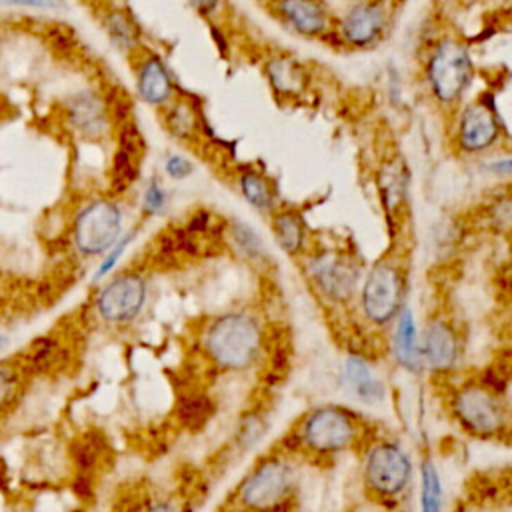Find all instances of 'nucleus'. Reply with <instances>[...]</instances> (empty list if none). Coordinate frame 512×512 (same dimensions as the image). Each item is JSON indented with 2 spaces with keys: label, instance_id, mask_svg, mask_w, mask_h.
I'll return each mask as SVG.
<instances>
[{
  "label": "nucleus",
  "instance_id": "f257e3e1",
  "mask_svg": "<svg viewBox=\"0 0 512 512\" xmlns=\"http://www.w3.org/2000/svg\"><path fill=\"white\" fill-rule=\"evenodd\" d=\"M206 360L224 372H244L264 354V326L246 310H230L214 316L202 330Z\"/></svg>",
  "mask_w": 512,
  "mask_h": 512
},
{
  "label": "nucleus",
  "instance_id": "f03ea898",
  "mask_svg": "<svg viewBox=\"0 0 512 512\" xmlns=\"http://www.w3.org/2000/svg\"><path fill=\"white\" fill-rule=\"evenodd\" d=\"M296 474L286 456L270 454L260 458L242 478L236 502L248 512H280L290 502Z\"/></svg>",
  "mask_w": 512,
  "mask_h": 512
},
{
  "label": "nucleus",
  "instance_id": "7ed1b4c3",
  "mask_svg": "<svg viewBox=\"0 0 512 512\" xmlns=\"http://www.w3.org/2000/svg\"><path fill=\"white\" fill-rule=\"evenodd\" d=\"M124 234V212L110 198L86 202L72 220V246L82 258H102Z\"/></svg>",
  "mask_w": 512,
  "mask_h": 512
},
{
  "label": "nucleus",
  "instance_id": "20e7f679",
  "mask_svg": "<svg viewBox=\"0 0 512 512\" xmlns=\"http://www.w3.org/2000/svg\"><path fill=\"white\" fill-rule=\"evenodd\" d=\"M296 438L298 444L312 454H338L356 442L358 422L356 416L342 406H318L302 418Z\"/></svg>",
  "mask_w": 512,
  "mask_h": 512
},
{
  "label": "nucleus",
  "instance_id": "39448f33",
  "mask_svg": "<svg viewBox=\"0 0 512 512\" xmlns=\"http://www.w3.org/2000/svg\"><path fill=\"white\" fill-rule=\"evenodd\" d=\"M148 280L138 270L114 274L98 288L92 308L98 320L110 328L132 324L146 308Z\"/></svg>",
  "mask_w": 512,
  "mask_h": 512
},
{
  "label": "nucleus",
  "instance_id": "423d86ee",
  "mask_svg": "<svg viewBox=\"0 0 512 512\" xmlns=\"http://www.w3.org/2000/svg\"><path fill=\"white\" fill-rule=\"evenodd\" d=\"M472 76V58L462 42L454 38H442L434 44L426 62V80L432 96L438 102H458L468 90Z\"/></svg>",
  "mask_w": 512,
  "mask_h": 512
},
{
  "label": "nucleus",
  "instance_id": "0eeeda50",
  "mask_svg": "<svg viewBox=\"0 0 512 512\" xmlns=\"http://www.w3.org/2000/svg\"><path fill=\"white\" fill-rule=\"evenodd\" d=\"M304 272L314 290L328 302L342 304L356 292L360 268L356 260L340 250H318L304 262Z\"/></svg>",
  "mask_w": 512,
  "mask_h": 512
},
{
  "label": "nucleus",
  "instance_id": "6e6552de",
  "mask_svg": "<svg viewBox=\"0 0 512 512\" xmlns=\"http://www.w3.org/2000/svg\"><path fill=\"white\" fill-rule=\"evenodd\" d=\"M402 294L404 274L400 266L390 260H380L372 264L362 282L360 294L364 316L376 326L388 324L402 310Z\"/></svg>",
  "mask_w": 512,
  "mask_h": 512
},
{
  "label": "nucleus",
  "instance_id": "1a4fd4ad",
  "mask_svg": "<svg viewBox=\"0 0 512 512\" xmlns=\"http://www.w3.org/2000/svg\"><path fill=\"white\" fill-rule=\"evenodd\" d=\"M412 476L408 454L394 442H378L366 454L364 480L370 492L380 498L402 494Z\"/></svg>",
  "mask_w": 512,
  "mask_h": 512
},
{
  "label": "nucleus",
  "instance_id": "9d476101",
  "mask_svg": "<svg viewBox=\"0 0 512 512\" xmlns=\"http://www.w3.org/2000/svg\"><path fill=\"white\" fill-rule=\"evenodd\" d=\"M458 422L476 436H492L504 426V410L492 390L480 384L462 386L452 400Z\"/></svg>",
  "mask_w": 512,
  "mask_h": 512
},
{
  "label": "nucleus",
  "instance_id": "9b49d317",
  "mask_svg": "<svg viewBox=\"0 0 512 512\" xmlns=\"http://www.w3.org/2000/svg\"><path fill=\"white\" fill-rule=\"evenodd\" d=\"M500 136V124L494 108L486 100H474L470 102L458 120V132L456 140L458 146L468 152H484L496 144Z\"/></svg>",
  "mask_w": 512,
  "mask_h": 512
},
{
  "label": "nucleus",
  "instance_id": "f8f14e48",
  "mask_svg": "<svg viewBox=\"0 0 512 512\" xmlns=\"http://www.w3.org/2000/svg\"><path fill=\"white\" fill-rule=\"evenodd\" d=\"M386 8L382 0H364L348 8L340 22V36L354 48L372 46L384 32Z\"/></svg>",
  "mask_w": 512,
  "mask_h": 512
},
{
  "label": "nucleus",
  "instance_id": "ddd939ff",
  "mask_svg": "<svg viewBox=\"0 0 512 512\" xmlns=\"http://www.w3.org/2000/svg\"><path fill=\"white\" fill-rule=\"evenodd\" d=\"M420 354H422V362L430 370L434 372L450 370L458 358V338L454 328L442 318L430 320L420 342Z\"/></svg>",
  "mask_w": 512,
  "mask_h": 512
},
{
  "label": "nucleus",
  "instance_id": "4468645a",
  "mask_svg": "<svg viewBox=\"0 0 512 512\" xmlns=\"http://www.w3.org/2000/svg\"><path fill=\"white\" fill-rule=\"evenodd\" d=\"M276 10L300 36H322L330 28V16L320 0H276Z\"/></svg>",
  "mask_w": 512,
  "mask_h": 512
},
{
  "label": "nucleus",
  "instance_id": "2eb2a0df",
  "mask_svg": "<svg viewBox=\"0 0 512 512\" xmlns=\"http://www.w3.org/2000/svg\"><path fill=\"white\" fill-rule=\"evenodd\" d=\"M136 90L140 100L150 106H162L172 100L174 80L170 76V70L158 56L150 54L138 64Z\"/></svg>",
  "mask_w": 512,
  "mask_h": 512
},
{
  "label": "nucleus",
  "instance_id": "dca6fc26",
  "mask_svg": "<svg viewBox=\"0 0 512 512\" xmlns=\"http://www.w3.org/2000/svg\"><path fill=\"white\" fill-rule=\"evenodd\" d=\"M344 380H346V386L350 388V392L366 404L378 402L386 394L384 382L374 374L372 366L358 354H350L346 358Z\"/></svg>",
  "mask_w": 512,
  "mask_h": 512
},
{
  "label": "nucleus",
  "instance_id": "f3484780",
  "mask_svg": "<svg viewBox=\"0 0 512 512\" xmlns=\"http://www.w3.org/2000/svg\"><path fill=\"white\" fill-rule=\"evenodd\" d=\"M272 234L278 248L288 256H298L306 248V224L296 210H274L272 212Z\"/></svg>",
  "mask_w": 512,
  "mask_h": 512
},
{
  "label": "nucleus",
  "instance_id": "a211bd4d",
  "mask_svg": "<svg viewBox=\"0 0 512 512\" xmlns=\"http://www.w3.org/2000/svg\"><path fill=\"white\" fill-rule=\"evenodd\" d=\"M396 318L398 320L394 330V356L398 364L416 372L424 362L420 354V342H418V332H416L412 312L408 308H402Z\"/></svg>",
  "mask_w": 512,
  "mask_h": 512
},
{
  "label": "nucleus",
  "instance_id": "6ab92c4d",
  "mask_svg": "<svg viewBox=\"0 0 512 512\" xmlns=\"http://www.w3.org/2000/svg\"><path fill=\"white\" fill-rule=\"evenodd\" d=\"M378 188L382 196V204L388 214L400 210L406 200L408 190V172L400 158L386 160L378 172Z\"/></svg>",
  "mask_w": 512,
  "mask_h": 512
},
{
  "label": "nucleus",
  "instance_id": "aec40b11",
  "mask_svg": "<svg viewBox=\"0 0 512 512\" xmlns=\"http://www.w3.org/2000/svg\"><path fill=\"white\" fill-rule=\"evenodd\" d=\"M68 116L72 126L86 136H96L104 130V104L96 94H76L70 102Z\"/></svg>",
  "mask_w": 512,
  "mask_h": 512
},
{
  "label": "nucleus",
  "instance_id": "412c9836",
  "mask_svg": "<svg viewBox=\"0 0 512 512\" xmlns=\"http://www.w3.org/2000/svg\"><path fill=\"white\" fill-rule=\"evenodd\" d=\"M238 190L242 198L258 212H274L276 188L268 176L256 170H242L238 176Z\"/></svg>",
  "mask_w": 512,
  "mask_h": 512
},
{
  "label": "nucleus",
  "instance_id": "4be33fe9",
  "mask_svg": "<svg viewBox=\"0 0 512 512\" xmlns=\"http://www.w3.org/2000/svg\"><path fill=\"white\" fill-rule=\"evenodd\" d=\"M266 76L270 86L282 96H296L306 82V74L300 62L288 56H276L268 60Z\"/></svg>",
  "mask_w": 512,
  "mask_h": 512
},
{
  "label": "nucleus",
  "instance_id": "5701e85b",
  "mask_svg": "<svg viewBox=\"0 0 512 512\" xmlns=\"http://www.w3.org/2000/svg\"><path fill=\"white\" fill-rule=\"evenodd\" d=\"M164 126L172 136L180 140H188L198 132L200 116L188 100H174V102H168L164 110Z\"/></svg>",
  "mask_w": 512,
  "mask_h": 512
},
{
  "label": "nucleus",
  "instance_id": "b1692460",
  "mask_svg": "<svg viewBox=\"0 0 512 512\" xmlns=\"http://www.w3.org/2000/svg\"><path fill=\"white\" fill-rule=\"evenodd\" d=\"M228 234H230V242H232L234 250L240 256H244L246 260L258 262V260L266 258L264 238L252 224H248L244 220H232L228 226Z\"/></svg>",
  "mask_w": 512,
  "mask_h": 512
},
{
  "label": "nucleus",
  "instance_id": "393cba45",
  "mask_svg": "<svg viewBox=\"0 0 512 512\" xmlns=\"http://www.w3.org/2000/svg\"><path fill=\"white\" fill-rule=\"evenodd\" d=\"M106 24V32H108V38L112 42V46L116 50H122V52H128V50H134L136 44H138V32H136V26L134 22L120 10H114L106 16L104 20Z\"/></svg>",
  "mask_w": 512,
  "mask_h": 512
},
{
  "label": "nucleus",
  "instance_id": "a878e982",
  "mask_svg": "<svg viewBox=\"0 0 512 512\" xmlns=\"http://www.w3.org/2000/svg\"><path fill=\"white\" fill-rule=\"evenodd\" d=\"M420 474H422V490H420L422 512H442V484H440L436 466L430 460H424Z\"/></svg>",
  "mask_w": 512,
  "mask_h": 512
},
{
  "label": "nucleus",
  "instance_id": "bb28decb",
  "mask_svg": "<svg viewBox=\"0 0 512 512\" xmlns=\"http://www.w3.org/2000/svg\"><path fill=\"white\" fill-rule=\"evenodd\" d=\"M22 390V370L12 360H0V414L6 412Z\"/></svg>",
  "mask_w": 512,
  "mask_h": 512
},
{
  "label": "nucleus",
  "instance_id": "cd10ccee",
  "mask_svg": "<svg viewBox=\"0 0 512 512\" xmlns=\"http://www.w3.org/2000/svg\"><path fill=\"white\" fill-rule=\"evenodd\" d=\"M136 236H138V230H128V232H124V234L120 236V240L102 256L100 264L96 266V270H94V274H92V282H94V284L106 280V278L114 272V268L118 266L120 258L126 254L128 246L134 242Z\"/></svg>",
  "mask_w": 512,
  "mask_h": 512
},
{
  "label": "nucleus",
  "instance_id": "c85d7f7f",
  "mask_svg": "<svg viewBox=\"0 0 512 512\" xmlns=\"http://www.w3.org/2000/svg\"><path fill=\"white\" fill-rule=\"evenodd\" d=\"M264 430H266L264 418L256 412H250L242 418V422L238 426V432H236V438H234V444L238 446L240 452H246L262 438Z\"/></svg>",
  "mask_w": 512,
  "mask_h": 512
},
{
  "label": "nucleus",
  "instance_id": "c756f323",
  "mask_svg": "<svg viewBox=\"0 0 512 512\" xmlns=\"http://www.w3.org/2000/svg\"><path fill=\"white\" fill-rule=\"evenodd\" d=\"M166 206H168V192L158 178H152L142 192V212L148 216H158L166 210Z\"/></svg>",
  "mask_w": 512,
  "mask_h": 512
},
{
  "label": "nucleus",
  "instance_id": "7c9ffc66",
  "mask_svg": "<svg viewBox=\"0 0 512 512\" xmlns=\"http://www.w3.org/2000/svg\"><path fill=\"white\" fill-rule=\"evenodd\" d=\"M164 172L172 180H184L194 172V164L186 156H182L178 152H170L164 158Z\"/></svg>",
  "mask_w": 512,
  "mask_h": 512
},
{
  "label": "nucleus",
  "instance_id": "2f4dec72",
  "mask_svg": "<svg viewBox=\"0 0 512 512\" xmlns=\"http://www.w3.org/2000/svg\"><path fill=\"white\" fill-rule=\"evenodd\" d=\"M60 0H0V8H34V10H56Z\"/></svg>",
  "mask_w": 512,
  "mask_h": 512
},
{
  "label": "nucleus",
  "instance_id": "473e14b6",
  "mask_svg": "<svg viewBox=\"0 0 512 512\" xmlns=\"http://www.w3.org/2000/svg\"><path fill=\"white\" fill-rule=\"evenodd\" d=\"M138 512H180V508L170 500H152L144 504Z\"/></svg>",
  "mask_w": 512,
  "mask_h": 512
},
{
  "label": "nucleus",
  "instance_id": "72a5a7b5",
  "mask_svg": "<svg viewBox=\"0 0 512 512\" xmlns=\"http://www.w3.org/2000/svg\"><path fill=\"white\" fill-rule=\"evenodd\" d=\"M488 168H490L492 172H496V174L510 176V174H512V156H508V158H500V160L492 162Z\"/></svg>",
  "mask_w": 512,
  "mask_h": 512
},
{
  "label": "nucleus",
  "instance_id": "f704fd0d",
  "mask_svg": "<svg viewBox=\"0 0 512 512\" xmlns=\"http://www.w3.org/2000/svg\"><path fill=\"white\" fill-rule=\"evenodd\" d=\"M188 4H190L198 14H210V12L218 6V0H188Z\"/></svg>",
  "mask_w": 512,
  "mask_h": 512
},
{
  "label": "nucleus",
  "instance_id": "c9c22d12",
  "mask_svg": "<svg viewBox=\"0 0 512 512\" xmlns=\"http://www.w3.org/2000/svg\"><path fill=\"white\" fill-rule=\"evenodd\" d=\"M198 406H200V398H196V400H194V408H198ZM192 412H196V410H192ZM196 416H198V422H202V420H204L198 412H196Z\"/></svg>",
  "mask_w": 512,
  "mask_h": 512
},
{
  "label": "nucleus",
  "instance_id": "e433bc0d",
  "mask_svg": "<svg viewBox=\"0 0 512 512\" xmlns=\"http://www.w3.org/2000/svg\"><path fill=\"white\" fill-rule=\"evenodd\" d=\"M6 344H8V338L0 332V350H2V348H6Z\"/></svg>",
  "mask_w": 512,
  "mask_h": 512
}]
</instances>
